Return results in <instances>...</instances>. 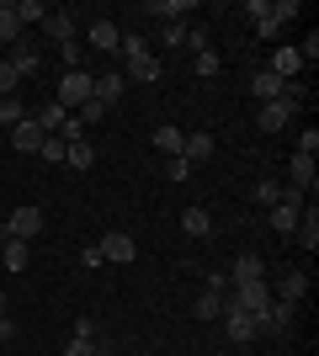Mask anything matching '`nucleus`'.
<instances>
[{
    "label": "nucleus",
    "mask_w": 319,
    "mask_h": 356,
    "mask_svg": "<svg viewBox=\"0 0 319 356\" xmlns=\"http://www.w3.org/2000/svg\"><path fill=\"white\" fill-rule=\"evenodd\" d=\"M293 234H298V245H304L309 255L319 250V208H314V202H304V213H298V229H293Z\"/></svg>",
    "instance_id": "obj_11"
},
{
    "label": "nucleus",
    "mask_w": 319,
    "mask_h": 356,
    "mask_svg": "<svg viewBox=\"0 0 319 356\" xmlns=\"http://www.w3.org/2000/svg\"><path fill=\"white\" fill-rule=\"evenodd\" d=\"M288 176H293V186H298V192H314L319 186V170H314V160H309V154H293V165H288Z\"/></svg>",
    "instance_id": "obj_13"
},
{
    "label": "nucleus",
    "mask_w": 319,
    "mask_h": 356,
    "mask_svg": "<svg viewBox=\"0 0 319 356\" xmlns=\"http://www.w3.org/2000/svg\"><path fill=\"white\" fill-rule=\"evenodd\" d=\"M38 154H43L48 165H64V154H69V144H64L59 134H48V138H43V149H38Z\"/></svg>",
    "instance_id": "obj_33"
},
{
    "label": "nucleus",
    "mask_w": 319,
    "mask_h": 356,
    "mask_svg": "<svg viewBox=\"0 0 319 356\" xmlns=\"http://www.w3.org/2000/svg\"><path fill=\"white\" fill-rule=\"evenodd\" d=\"M85 43H91L96 54H117V43H122V27H117V22H106V16H96L91 27H85Z\"/></svg>",
    "instance_id": "obj_6"
},
{
    "label": "nucleus",
    "mask_w": 319,
    "mask_h": 356,
    "mask_svg": "<svg viewBox=\"0 0 319 356\" xmlns=\"http://www.w3.org/2000/svg\"><path fill=\"white\" fill-rule=\"evenodd\" d=\"M22 122H27V106L16 102V96H6V102H0V128L11 134V128H22Z\"/></svg>",
    "instance_id": "obj_30"
},
{
    "label": "nucleus",
    "mask_w": 319,
    "mask_h": 356,
    "mask_svg": "<svg viewBox=\"0 0 319 356\" xmlns=\"http://www.w3.org/2000/svg\"><path fill=\"white\" fill-rule=\"evenodd\" d=\"M165 176L170 181H186V176H192V165H186V160H165Z\"/></svg>",
    "instance_id": "obj_43"
},
{
    "label": "nucleus",
    "mask_w": 319,
    "mask_h": 356,
    "mask_svg": "<svg viewBox=\"0 0 319 356\" xmlns=\"http://www.w3.org/2000/svg\"><path fill=\"white\" fill-rule=\"evenodd\" d=\"M304 293H309V277H304V271H288V277L277 282V298H282V303H298Z\"/></svg>",
    "instance_id": "obj_26"
},
{
    "label": "nucleus",
    "mask_w": 319,
    "mask_h": 356,
    "mask_svg": "<svg viewBox=\"0 0 319 356\" xmlns=\"http://www.w3.org/2000/svg\"><path fill=\"white\" fill-rule=\"evenodd\" d=\"M0 261H6V271H27V266H32V245L6 239V245H0Z\"/></svg>",
    "instance_id": "obj_23"
},
{
    "label": "nucleus",
    "mask_w": 319,
    "mask_h": 356,
    "mask_svg": "<svg viewBox=\"0 0 319 356\" xmlns=\"http://www.w3.org/2000/svg\"><path fill=\"white\" fill-rule=\"evenodd\" d=\"M181 234H186V239H208V234H213L208 208H186V213H181Z\"/></svg>",
    "instance_id": "obj_20"
},
{
    "label": "nucleus",
    "mask_w": 319,
    "mask_h": 356,
    "mask_svg": "<svg viewBox=\"0 0 319 356\" xmlns=\"http://www.w3.org/2000/svg\"><path fill=\"white\" fill-rule=\"evenodd\" d=\"M186 48H192V54H202V48H213L208 27H186Z\"/></svg>",
    "instance_id": "obj_39"
},
{
    "label": "nucleus",
    "mask_w": 319,
    "mask_h": 356,
    "mask_svg": "<svg viewBox=\"0 0 319 356\" xmlns=\"http://www.w3.org/2000/svg\"><path fill=\"white\" fill-rule=\"evenodd\" d=\"M298 59H309V64L319 59V38H314V32H309V38H304V48H298Z\"/></svg>",
    "instance_id": "obj_45"
},
{
    "label": "nucleus",
    "mask_w": 319,
    "mask_h": 356,
    "mask_svg": "<svg viewBox=\"0 0 319 356\" xmlns=\"http://www.w3.org/2000/svg\"><path fill=\"white\" fill-rule=\"evenodd\" d=\"M6 234L22 239V245H32V239L43 234V208H32V202H27V208H16L11 218H6Z\"/></svg>",
    "instance_id": "obj_3"
},
{
    "label": "nucleus",
    "mask_w": 319,
    "mask_h": 356,
    "mask_svg": "<svg viewBox=\"0 0 319 356\" xmlns=\"http://www.w3.org/2000/svg\"><path fill=\"white\" fill-rule=\"evenodd\" d=\"M224 330H229V341H256L261 325H256V314H224Z\"/></svg>",
    "instance_id": "obj_15"
},
{
    "label": "nucleus",
    "mask_w": 319,
    "mask_h": 356,
    "mask_svg": "<svg viewBox=\"0 0 319 356\" xmlns=\"http://www.w3.org/2000/svg\"><path fill=\"white\" fill-rule=\"evenodd\" d=\"M69 118H80V122H85V128H91V122H101V118H106V106H101V102H96V96H91V102L80 106V112H69Z\"/></svg>",
    "instance_id": "obj_38"
},
{
    "label": "nucleus",
    "mask_w": 319,
    "mask_h": 356,
    "mask_svg": "<svg viewBox=\"0 0 319 356\" xmlns=\"http://www.w3.org/2000/svg\"><path fill=\"white\" fill-rule=\"evenodd\" d=\"M43 128H38V122H22V128H11V149L16 154H38V149H43Z\"/></svg>",
    "instance_id": "obj_14"
},
{
    "label": "nucleus",
    "mask_w": 319,
    "mask_h": 356,
    "mask_svg": "<svg viewBox=\"0 0 319 356\" xmlns=\"http://www.w3.org/2000/svg\"><path fill=\"white\" fill-rule=\"evenodd\" d=\"M202 293H218V298H224V293H229V271H208V282H202Z\"/></svg>",
    "instance_id": "obj_41"
},
{
    "label": "nucleus",
    "mask_w": 319,
    "mask_h": 356,
    "mask_svg": "<svg viewBox=\"0 0 319 356\" xmlns=\"http://www.w3.org/2000/svg\"><path fill=\"white\" fill-rule=\"evenodd\" d=\"M282 86H288V80H282V74H272V70H256V74H250V90H256L261 102H277V96H282Z\"/></svg>",
    "instance_id": "obj_21"
},
{
    "label": "nucleus",
    "mask_w": 319,
    "mask_h": 356,
    "mask_svg": "<svg viewBox=\"0 0 319 356\" xmlns=\"http://www.w3.org/2000/svg\"><path fill=\"white\" fill-rule=\"evenodd\" d=\"M43 32L54 38V43H69V38H75V11H48L43 16Z\"/></svg>",
    "instance_id": "obj_17"
},
{
    "label": "nucleus",
    "mask_w": 319,
    "mask_h": 356,
    "mask_svg": "<svg viewBox=\"0 0 319 356\" xmlns=\"http://www.w3.org/2000/svg\"><path fill=\"white\" fill-rule=\"evenodd\" d=\"M43 16H48L43 0H16V22H22V27H27V22H43Z\"/></svg>",
    "instance_id": "obj_34"
},
{
    "label": "nucleus",
    "mask_w": 319,
    "mask_h": 356,
    "mask_svg": "<svg viewBox=\"0 0 319 356\" xmlns=\"http://www.w3.org/2000/svg\"><path fill=\"white\" fill-rule=\"evenodd\" d=\"M0 314H6V287H0Z\"/></svg>",
    "instance_id": "obj_50"
},
{
    "label": "nucleus",
    "mask_w": 319,
    "mask_h": 356,
    "mask_svg": "<svg viewBox=\"0 0 319 356\" xmlns=\"http://www.w3.org/2000/svg\"><path fill=\"white\" fill-rule=\"evenodd\" d=\"M0 43H22V22H16V0L0 6Z\"/></svg>",
    "instance_id": "obj_27"
},
{
    "label": "nucleus",
    "mask_w": 319,
    "mask_h": 356,
    "mask_svg": "<svg viewBox=\"0 0 319 356\" xmlns=\"http://www.w3.org/2000/svg\"><path fill=\"white\" fill-rule=\"evenodd\" d=\"M245 16H250V27H256L261 38H272V32L282 27V22L272 16V6H266V0H250V6H245Z\"/></svg>",
    "instance_id": "obj_19"
},
{
    "label": "nucleus",
    "mask_w": 319,
    "mask_h": 356,
    "mask_svg": "<svg viewBox=\"0 0 319 356\" xmlns=\"http://www.w3.org/2000/svg\"><path fill=\"white\" fill-rule=\"evenodd\" d=\"M240 282H266V261L261 255H240L229 266V287H240Z\"/></svg>",
    "instance_id": "obj_10"
},
{
    "label": "nucleus",
    "mask_w": 319,
    "mask_h": 356,
    "mask_svg": "<svg viewBox=\"0 0 319 356\" xmlns=\"http://www.w3.org/2000/svg\"><path fill=\"white\" fill-rule=\"evenodd\" d=\"M298 154H309V160L319 154V128H304V134H298Z\"/></svg>",
    "instance_id": "obj_40"
},
{
    "label": "nucleus",
    "mask_w": 319,
    "mask_h": 356,
    "mask_svg": "<svg viewBox=\"0 0 319 356\" xmlns=\"http://www.w3.org/2000/svg\"><path fill=\"white\" fill-rule=\"evenodd\" d=\"M96 250H101V261H112V266H128L133 261V234H122V229H106L101 239H96Z\"/></svg>",
    "instance_id": "obj_4"
},
{
    "label": "nucleus",
    "mask_w": 319,
    "mask_h": 356,
    "mask_svg": "<svg viewBox=\"0 0 319 356\" xmlns=\"http://www.w3.org/2000/svg\"><path fill=\"white\" fill-rule=\"evenodd\" d=\"M16 86H22V74L11 70V59H0V102H6V96H16Z\"/></svg>",
    "instance_id": "obj_36"
},
{
    "label": "nucleus",
    "mask_w": 319,
    "mask_h": 356,
    "mask_svg": "<svg viewBox=\"0 0 319 356\" xmlns=\"http://www.w3.org/2000/svg\"><path fill=\"white\" fill-rule=\"evenodd\" d=\"M117 59H122V80H138V86L160 80V59L149 54V43H144V38H128V32H122Z\"/></svg>",
    "instance_id": "obj_1"
},
{
    "label": "nucleus",
    "mask_w": 319,
    "mask_h": 356,
    "mask_svg": "<svg viewBox=\"0 0 319 356\" xmlns=\"http://www.w3.org/2000/svg\"><path fill=\"white\" fill-rule=\"evenodd\" d=\"M277 22H288V16H298V0H282V6H272Z\"/></svg>",
    "instance_id": "obj_46"
},
{
    "label": "nucleus",
    "mask_w": 319,
    "mask_h": 356,
    "mask_svg": "<svg viewBox=\"0 0 319 356\" xmlns=\"http://www.w3.org/2000/svg\"><path fill=\"white\" fill-rule=\"evenodd\" d=\"M192 70H197L202 80H213V74H218V54H213V48H202L197 59H192Z\"/></svg>",
    "instance_id": "obj_37"
},
{
    "label": "nucleus",
    "mask_w": 319,
    "mask_h": 356,
    "mask_svg": "<svg viewBox=\"0 0 319 356\" xmlns=\"http://www.w3.org/2000/svg\"><path fill=\"white\" fill-rule=\"evenodd\" d=\"M64 165H75V170H91V165H96V144L75 138V144H69V154H64Z\"/></svg>",
    "instance_id": "obj_29"
},
{
    "label": "nucleus",
    "mask_w": 319,
    "mask_h": 356,
    "mask_svg": "<svg viewBox=\"0 0 319 356\" xmlns=\"http://www.w3.org/2000/svg\"><path fill=\"white\" fill-rule=\"evenodd\" d=\"M213 149H218V144H213V134H186L181 138V160L186 165H202V160H213Z\"/></svg>",
    "instance_id": "obj_12"
},
{
    "label": "nucleus",
    "mask_w": 319,
    "mask_h": 356,
    "mask_svg": "<svg viewBox=\"0 0 319 356\" xmlns=\"http://www.w3.org/2000/svg\"><path fill=\"white\" fill-rule=\"evenodd\" d=\"M11 70L22 74V80L43 70V54H38V43H27V38H22V43H11Z\"/></svg>",
    "instance_id": "obj_9"
},
{
    "label": "nucleus",
    "mask_w": 319,
    "mask_h": 356,
    "mask_svg": "<svg viewBox=\"0 0 319 356\" xmlns=\"http://www.w3.org/2000/svg\"><path fill=\"white\" fill-rule=\"evenodd\" d=\"M293 314H298V309H293V303H282V298H272V303H266V309L256 314V325H261V330H272V335H282V330L293 325Z\"/></svg>",
    "instance_id": "obj_8"
},
{
    "label": "nucleus",
    "mask_w": 319,
    "mask_h": 356,
    "mask_svg": "<svg viewBox=\"0 0 319 356\" xmlns=\"http://www.w3.org/2000/svg\"><path fill=\"white\" fill-rule=\"evenodd\" d=\"M64 118H69V112H64L59 102H43L38 112H27V122H38L43 134H59V128H64Z\"/></svg>",
    "instance_id": "obj_18"
},
{
    "label": "nucleus",
    "mask_w": 319,
    "mask_h": 356,
    "mask_svg": "<svg viewBox=\"0 0 319 356\" xmlns=\"http://www.w3.org/2000/svg\"><path fill=\"white\" fill-rule=\"evenodd\" d=\"M122 90H128V80H122V70H96V74H91V96H96V102L106 106V112H112V102H117Z\"/></svg>",
    "instance_id": "obj_5"
},
{
    "label": "nucleus",
    "mask_w": 319,
    "mask_h": 356,
    "mask_svg": "<svg viewBox=\"0 0 319 356\" xmlns=\"http://www.w3.org/2000/svg\"><path fill=\"white\" fill-rule=\"evenodd\" d=\"M293 112H298V106H288V102H261L256 128H261V134H282V128L293 122Z\"/></svg>",
    "instance_id": "obj_7"
},
{
    "label": "nucleus",
    "mask_w": 319,
    "mask_h": 356,
    "mask_svg": "<svg viewBox=\"0 0 319 356\" xmlns=\"http://www.w3.org/2000/svg\"><path fill=\"white\" fill-rule=\"evenodd\" d=\"M266 70H272V74H282V80H293V74L304 70V59H298V48H277Z\"/></svg>",
    "instance_id": "obj_24"
},
{
    "label": "nucleus",
    "mask_w": 319,
    "mask_h": 356,
    "mask_svg": "<svg viewBox=\"0 0 319 356\" xmlns=\"http://www.w3.org/2000/svg\"><path fill=\"white\" fill-rule=\"evenodd\" d=\"M6 239H11V234H6V223H0V245H6Z\"/></svg>",
    "instance_id": "obj_49"
},
{
    "label": "nucleus",
    "mask_w": 319,
    "mask_h": 356,
    "mask_svg": "<svg viewBox=\"0 0 319 356\" xmlns=\"http://www.w3.org/2000/svg\"><path fill=\"white\" fill-rule=\"evenodd\" d=\"M192 319H224V298H218V293H197V303H192Z\"/></svg>",
    "instance_id": "obj_28"
},
{
    "label": "nucleus",
    "mask_w": 319,
    "mask_h": 356,
    "mask_svg": "<svg viewBox=\"0 0 319 356\" xmlns=\"http://www.w3.org/2000/svg\"><path fill=\"white\" fill-rule=\"evenodd\" d=\"M181 128H170V122H160V128H154V149H160V154H165V160H181Z\"/></svg>",
    "instance_id": "obj_22"
},
{
    "label": "nucleus",
    "mask_w": 319,
    "mask_h": 356,
    "mask_svg": "<svg viewBox=\"0 0 319 356\" xmlns=\"http://www.w3.org/2000/svg\"><path fill=\"white\" fill-rule=\"evenodd\" d=\"M261 202V208H277V202H282V186H277V181H256V192H250Z\"/></svg>",
    "instance_id": "obj_35"
},
{
    "label": "nucleus",
    "mask_w": 319,
    "mask_h": 356,
    "mask_svg": "<svg viewBox=\"0 0 319 356\" xmlns=\"http://www.w3.org/2000/svg\"><path fill=\"white\" fill-rule=\"evenodd\" d=\"M144 16H160V22H186L192 16V0H149Z\"/></svg>",
    "instance_id": "obj_16"
},
{
    "label": "nucleus",
    "mask_w": 319,
    "mask_h": 356,
    "mask_svg": "<svg viewBox=\"0 0 319 356\" xmlns=\"http://www.w3.org/2000/svg\"><path fill=\"white\" fill-rule=\"evenodd\" d=\"M96 351V341H75V335H69V346H64V356H91Z\"/></svg>",
    "instance_id": "obj_44"
},
{
    "label": "nucleus",
    "mask_w": 319,
    "mask_h": 356,
    "mask_svg": "<svg viewBox=\"0 0 319 356\" xmlns=\"http://www.w3.org/2000/svg\"><path fill=\"white\" fill-rule=\"evenodd\" d=\"M54 102H59L64 112H80V106L91 102V74H85V70H69L59 80V96H54Z\"/></svg>",
    "instance_id": "obj_2"
},
{
    "label": "nucleus",
    "mask_w": 319,
    "mask_h": 356,
    "mask_svg": "<svg viewBox=\"0 0 319 356\" xmlns=\"http://www.w3.org/2000/svg\"><path fill=\"white\" fill-rule=\"evenodd\" d=\"M186 27H192V22H165V27H160V48H181Z\"/></svg>",
    "instance_id": "obj_31"
},
{
    "label": "nucleus",
    "mask_w": 319,
    "mask_h": 356,
    "mask_svg": "<svg viewBox=\"0 0 319 356\" xmlns=\"http://www.w3.org/2000/svg\"><path fill=\"white\" fill-rule=\"evenodd\" d=\"M75 341H96V319H91V314H80V319H75Z\"/></svg>",
    "instance_id": "obj_42"
},
{
    "label": "nucleus",
    "mask_w": 319,
    "mask_h": 356,
    "mask_svg": "<svg viewBox=\"0 0 319 356\" xmlns=\"http://www.w3.org/2000/svg\"><path fill=\"white\" fill-rule=\"evenodd\" d=\"M91 356H112V351H106V346H96V351H91Z\"/></svg>",
    "instance_id": "obj_48"
},
{
    "label": "nucleus",
    "mask_w": 319,
    "mask_h": 356,
    "mask_svg": "<svg viewBox=\"0 0 319 356\" xmlns=\"http://www.w3.org/2000/svg\"><path fill=\"white\" fill-rule=\"evenodd\" d=\"M0 341H16V319L11 314H0Z\"/></svg>",
    "instance_id": "obj_47"
},
{
    "label": "nucleus",
    "mask_w": 319,
    "mask_h": 356,
    "mask_svg": "<svg viewBox=\"0 0 319 356\" xmlns=\"http://www.w3.org/2000/svg\"><path fill=\"white\" fill-rule=\"evenodd\" d=\"M59 59L69 64V70H85V43H80V38H69V43H59Z\"/></svg>",
    "instance_id": "obj_32"
},
{
    "label": "nucleus",
    "mask_w": 319,
    "mask_h": 356,
    "mask_svg": "<svg viewBox=\"0 0 319 356\" xmlns=\"http://www.w3.org/2000/svg\"><path fill=\"white\" fill-rule=\"evenodd\" d=\"M298 213H304V202H277L272 208V229L277 234H293V229H298Z\"/></svg>",
    "instance_id": "obj_25"
}]
</instances>
